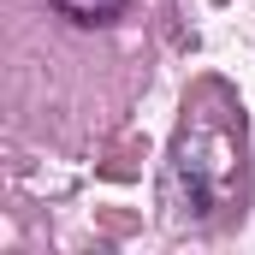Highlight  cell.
<instances>
[{
    "mask_svg": "<svg viewBox=\"0 0 255 255\" xmlns=\"http://www.w3.org/2000/svg\"><path fill=\"white\" fill-rule=\"evenodd\" d=\"M54 12L60 18H71V24H113L119 12H125V0H54Z\"/></svg>",
    "mask_w": 255,
    "mask_h": 255,
    "instance_id": "cell-1",
    "label": "cell"
}]
</instances>
